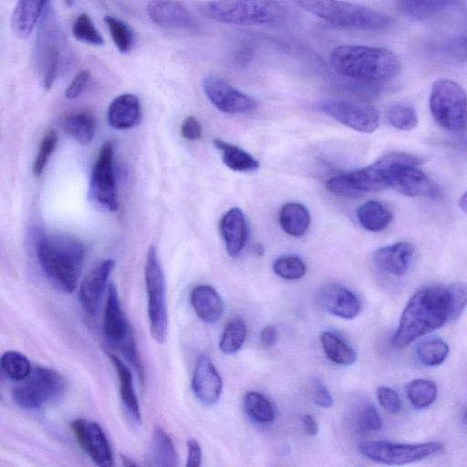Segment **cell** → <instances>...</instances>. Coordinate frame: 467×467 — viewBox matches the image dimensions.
I'll use <instances>...</instances> for the list:
<instances>
[{"label": "cell", "mask_w": 467, "mask_h": 467, "mask_svg": "<svg viewBox=\"0 0 467 467\" xmlns=\"http://www.w3.org/2000/svg\"><path fill=\"white\" fill-rule=\"evenodd\" d=\"M279 224L287 234L299 237L305 234L310 224V214L299 202L285 203L279 212Z\"/></svg>", "instance_id": "cell-29"}, {"label": "cell", "mask_w": 467, "mask_h": 467, "mask_svg": "<svg viewBox=\"0 0 467 467\" xmlns=\"http://www.w3.org/2000/svg\"><path fill=\"white\" fill-rule=\"evenodd\" d=\"M94 118L84 112L67 115L63 121L65 131L82 145L89 144L95 134Z\"/></svg>", "instance_id": "cell-35"}, {"label": "cell", "mask_w": 467, "mask_h": 467, "mask_svg": "<svg viewBox=\"0 0 467 467\" xmlns=\"http://www.w3.org/2000/svg\"><path fill=\"white\" fill-rule=\"evenodd\" d=\"M320 340L326 356L332 362L343 366L355 363L356 350L337 335L325 331L322 333Z\"/></svg>", "instance_id": "cell-33"}, {"label": "cell", "mask_w": 467, "mask_h": 467, "mask_svg": "<svg viewBox=\"0 0 467 467\" xmlns=\"http://www.w3.org/2000/svg\"><path fill=\"white\" fill-rule=\"evenodd\" d=\"M35 245L46 276L63 292H73L78 286L85 258L84 245L67 234L47 235L42 232H36Z\"/></svg>", "instance_id": "cell-2"}, {"label": "cell", "mask_w": 467, "mask_h": 467, "mask_svg": "<svg viewBox=\"0 0 467 467\" xmlns=\"http://www.w3.org/2000/svg\"><path fill=\"white\" fill-rule=\"evenodd\" d=\"M201 13L214 21L237 25H271L283 20L287 10L276 0H210Z\"/></svg>", "instance_id": "cell-5"}, {"label": "cell", "mask_w": 467, "mask_h": 467, "mask_svg": "<svg viewBox=\"0 0 467 467\" xmlns=\"http://www.w3.org/2000/svg\"><path fill=\"white\" fill-rule=\"evenodd\" d=\"M72 34L75 38L84 43L93 46L104 45L103 37L86 14H80L76 17L72 25Z\"/></svg>", "instance_id": "cell-43"}, {"label": "cell", "mask_w": 467, "mask_h": 467, "mask_svg": "<svg viewBox=\"0 0 467 467\" xmlns=\"http://www.w3.org/2000/svg\"><path fill=\"white\" fill-rule=\"evenodd\" d=\"M413 254L414 247L411 244L398 242L376 250L372 259L379 272L401 276L408 271Z\"/></svg>", "instance_id": "cell-21"}, {"label": "cell", "mask_w": 467, "mask_h": 467, "mask_svg": "<svg viewBox=\"0 0 467 467\" xmlns=\"http://www.w3.org/2000/svg\"><path fill=\"white\" fill-rule=\"evenodd\" d=\"M449 351V346L443 339L431 337L423 339L417 345L416 356L423 365L435 367L445 361Z\"/></svg>", "instance_id": "cell-36"}, {"label": "cell", "mask_w": 467, "mask_h": 467, "mask_svg": "<svg viewBox=\"0 0 467 467\" xmlns=\"http://www.w3.org/2000/svg\"><path fill=\"white\" fill-rule=\"evenodd\" d=\"M420 163V160L409 153L389 152L372 164L345 173L357 196L365 192H379L393 187L399 170L405 164Z\"/></svg>", "instance_id": "cell-10"}, {"label": "cell", "mask_w": 467, "mask_h": 467, "mask_svg": "<svg viewBox=\"0 0 467 467\" xmlns=\"http://www.w3.org/2000/svg\"><path fill=\"white\" fill-rule=\"evenodd\" d=\"M202 85L210 102L222 112L244 113L255 109L258 106L254 99L239 91L218 76H205Z\"/></svg>", "instance_id": "cell-15"}, {"label": "cell", "mask_w": 467, "mask_h": 467, "mask_svg": "<svg viewBox=\"0 0 467 467\" xmlns=\"http://www.w3.org/2000/svg\"><path fill=\"white\" fill-rule=\"evenodd\" d=\"M48 0H18L11 20L14 33L27 37L41 18Z\"/></svg>", "instance_id": "cell-27"}, {"label": "cell", "mask_w": 467, "mask_h": 467, "mask_svg": "<svg viewBox=\"0 0 467 467\" xmlns=\"http://www.w3.org/2000/svg\"><path fill=\"white\" fill-rule=\"evenodd\" d=\"M301 8L339 27L375 31L389 28L393 18L380 11L344 0H294Z\"/></svg>", "instance_id": "cell-4"}, {"label": "cell", "mask_w": 467, "mask_h": 467, "mask_svg": "<svg viewBox=\"0 0 467 467\" xmlns=\"http://www.w3.org/2000/svg\"><path fill=\"white\" fill-rule=\"evenodd\" d=\"M319 109L343 125L360 132L371 133L379 124L377 109L368 102L328 99L320 103Z\"/></svg>", "instance_id": "cell-14"}, {"label": "cell", "mask_w": 467, "mask_h": 467, "mask_svg": "<svg viewBox=\"0 0 467 467\" xmlns=\"http://www.w3.org/2000/svg\"><path fill=\"white\" fill-rule=\"evenodd\" d=\"M254 252L257 255H262L264 254V248L260 244H256L254 246Z\"/></svg>", "instance_id": "cell-56"}, {"label": "cell", "mask_w": 467, "mask_h": 467, "mask_svg": "<svg viewBox=\"0 0 467 467\" xmlns=\"http://www.w3.org/2000/svg\"><path fill=\"white\" fill-rule=\"evenodd\" d=\"M148 459L150 466H178V456L173 441L161 426H156L153 430Z\"/></svg>", "instance_id": "cell-28"}, {"label": "cell", "mask_w": 467, "mask_h": 467, "mask_svg": "<svg viewBox=\"0 0 467 467\" xmlns=\"http://www.w3.org/2000/svg\"><path fill=\"white\" fill-rule=\"evenodd\" d=\"M191 304L198 317L208 324L217 322L223 313L222 297L208 285H200L192 290Z\"/></svg>", "instance_id": "cell-25"}, {"label": "cell", "mask_w": 467, "mask_h": 467, "mask_svg": "<svg viewBox=\"0 0 467 467\" xmlns=\"http://www.w3.org/2000/svg\"><path fill=\"white\" fill-rule=\"evenodd\" d=\"M0 363L5 374L16 381L26 379L32 370L29 359L24 354L14 350L3 353Z\"/></svg>", "instance_id": "cell-40"}, {"label": "cell", "mask_w": 467, "mask_h": 467, "mask_svg": "<svg viewBox=\"0 0 467 467\" xmlns=\"http://www.w3.org/2000/svg\"><path fill=\"white\" fill-rule=\"evenodd\" d=\"M387 119L391 126L401 130H410L418 124L415 110L403 104H396L389 108Z\"/></svg>", "instance_id": "cell-44"}, {"label": "cell", "mask_w": 467, "mask_h": 467, "mask_svg": "<svg viewBox=\"0 0 467 467\" xmlns=\"http://www.w3.org/2000/svg\"><path fill=\"white\" fill-rule=\"evenodd\" d=\"M113 158L112 143L106 141L99 150L89 182V196L92 201L110 212L119 208Z\"/></svg>", "instance_id": "cell-13"}, {"label": "cell", "mask_w": 467, "mask_h": 467, "mask_svg": "<svg viewBox=\"0 0 467 467\" xmlns=\"http://www.w3.org/2000/svg\"><path fill=\"white\" fill-rule=\"evenodd\" d=\"M358 450L364 457L379 463L403 465L421 461L443 451L438 441L397 443L384 441L360 442Z\"/></svg>", "instance_id": "cell-11"}, {"label": "cell", "mask_w": 467, "mask_h": 467, "mask_svg": "<svg viewBox=\"0 0 467 467\" xmlns=\"http://www.w3.org/2000/svg\"><path fill=\"white\" fill-rule=\"evenodd\" d=\"M429 106L436 123L451 132L467 129V94L457 82L441 78L432 85Z\"/></svg>", "instance_id": "cell-8"}, {"label": "cell", "mask_w": 467, "mask_h": 467, "mask_svg": "<svg viewBox=\"0 0 467 467\" xmlns=\"http://www.w3.org/2000/svg\"><path fill=\"white\" fill-rule=\"evenodd\" d=\"M260 340L265 347L274 346L278 340V332L274 326L268 325L260 332Z\"/></svg>", "instance_id": "cell-52"}, {"label": "cell", "mask_w": 467, "mask_h": 467, "mask_svg": "<svg viewBox=\"0 0 467 467\" xmlns=\"http://www.w3.org/2000/svg\"><path fill=\"white\" fill-rule=\"evenodd\" d=\"M107 356L118 376L121 401L131 419L137 423H140L141 412L134 389L132 373L129 367L116 355L107 352Z\"/></svg>", "instance_id": "cell-26"}, {"label": "cell", "mask_w": 467, "mask_h": 467, "mask_svg": "<svg viewBox=\"0 0 467 467\" xmlns=\"http://www.w3.org/2000/svg\"><path fill=\"white\" fill-rule=\"evenodd\" d=\"M377 399L381 407L389 413L395 414L401 410V401L399 394L392 389L380 386L376 391Z\"/></svg>", "instance_id": "cell-47"}, {"label": "cell", "mask_w": 467, "mask_h": 467, "mask_svg": "<svg viewBox=\"0 0 467 467\" xmlns=\"http://www.w3.org/2000/svg\"><path fill=\"white\" fill-rule=\"evenodd\" d=\"M317 303L325 311L343 319H352L360 312L358 296L348 287L327 284L317 292Z\"/></svg>", "instance_id": "cell-19"}, {"label": "cell", "mask_w": 467, "mask_h": 467, "mask_svg": "<svg viewBox=\"0 0 467 467\" xmlns=\"http://www.w3.org/2000/svg\"><path fill=\"white\" fill-rule=\"evenodd\" d=\"M69 425L79 447L95 464L99 467L114 466L110 444L102 428L96 421L77 418Z\"/></svg>", "instance_id": "cell-16"}, {"label": "cell", "mask_w": 467, "mask_h": 467, "mask_svg": "<svg viewBox=\"0 0 467 467\" xmlns=\"http://www.w3.org/2000/svg\"><path fill=\"white\" fill-rule=\"evenodd\" d=\"M273 270L283 279L297 280L305 275L306 266L303 260L296 255H284L275 260Z\"/></svg>", "instance_id": "cell-42"}, {"label": "cell", "mask_w": 467, "mask_h": 467, "mask_svg": "<svg viewBox=\"0 0 467 467\" xmlns=\"http://www.w3.org/2000/svg\"><path fill=\"white\" fill-rule=\"evenodd\" d=\"M102 327L106 339L132 365L142 382L144 370L133 331L121 307L118 290L113 283L108 286Z\"/></svg>", "instance_id": "cell-6"}, {"label": "cell", "mask_w": 467, "mask_h": 467, "mask_svg": "<svg viewBox=\"0 0 467 467\" xmlns=\"http://www.w3.org/2000/svg\"><path fill=\"white\" fill-rule=\"evenodd\" d=\"M67 389L65 378L47 367L32 368L12 390L13 401L24 410H38L59 400Z\"/></svg>", "instance_id": "cell-7"}, {"label": "cell", "mask_w": 467, "mask_h": 467, "mask_svg": "<svg viewBox=\"0 0 467 467\" xmlns=\"http://www.w3.org/2000/svg\"><path fill=\"white\" fill-rule=\"evenodd\" d=\"M360 225L369 232H380L388 227L392 213L382 202L370 200L362 203L357 211Z\"/></svg>", "instance_id": "cell-31"}, {"label": "cell", "mask_w": 467, "mask_h": 467, "mask_svg": "<svg viewBox=\"0 0 467 467\" xmlns=\"http://www.w3.org/2000/svg\"><path fill=\"white\" fill-rule=\"evenodd\" d=\"M187 467H199L202 463V448L200 443L191 439L187 441Z\"/></svg>", "instance_id": "cell-51"}, {"label": "cell", "mask_w": 467, "mask_h": 467, "mask_svg": "<svg viewBox=\"0 0 467 467\" xmlns=\"http://www.w3.org/2000/svg\"><path fill=\"white\" fill-rule=\"evenodd\" d=\"M357 428L362 432L378 431L381 429L380 415L372 403L361 406L356 416Z\"/></svg>", "instance_id": "cell-46"}, {"label": "cell", "mask_w": 467, "mask_h": 467, "mask_svg": "<svg viewBox=\"0 0 467 467\" xmlns=\"http://www.w3.org/2000/svg\"><path fill=\"white\" fill-rule=\"evenodd\" d=\"M108 122L116 130H128L137 126L141 109L139 99L130 93L116 97L108 109Z\"/></svg>", "instance_id": "cell-24"}, {"label": "cell", "mask_w": 467, "mask_h": 467, "mask_svg": "<svg viewBox=\"0 0 467 467\" xmlns=\"http://www.w3.org/2000/svg\"><path fill=\"white\" fill-rule=\"evenodd\" d=\"M459 205L467 213V192L459 200Z\"/></svg>", "instance_id": "cell-54"}, {"label": "cell", "mask_w": 467, "mask_h": 467, "mask_svg": "<svg viewBox=\"0 0 467 467\" xmlns=\"http://www.w3.org/2000/svg\"><path fill=\"white\" fill-rule=\"evenodd\" d=\"M246 336V324L240 317L230 319L225 325L219 348L225 354H234L243 346Z\"/></svg>", "instance_id": "cell-39"}, {"label": "cell", "mask_w": 467, "mask_h": 467, "mask_svg": "<svg viewBox=\"0 0 467 467\" xmlns=\"http://www.w3.org/2000/svg\"><path fill=\"white\" fill-rule=\"evenodd\" d=\"M192 389L204 405H214L223 390V379L212 360L204 355L198 357L192 378Z\"/></svg>", "instance_id": "cell-17"}, {"label": "cell", "mask_w": 467, "mask_h": 467, "mask_svg": "<svg viewBox=\"0 0 467 467\" xmlns=\"http://www.w3.org/2000/svg\"><path fill=\"white\" fill-rule=\"evenodd\" d=\"M467 306V283L431 285L418 290L402 311L392 343L406 347L450 320Z\"/></svg>", "instance_id": "cell-1"}, {"label": "cell", "mask_w": 467, "mask_h": 467, "mask_svg": "<svg viewBox=\"0 0 467 467\" xmlns=\"http://www.w3.org/2000/svg\"><path fill=\"white\" fill-rule=\"evenodd\" d=\"M114 266L115 262L112 259L104 260L94 267L80 283L79 303L89 315L97 314Z\"/></svg>", "instance_id": "cell-18"}, {"label": "cell", "mask_w": 467, "mask_h": 467, "mask_svg": "<svg viewBox=\"0 0 467 467\" xmlns=\"http://www.w3.org/2000/svg\"><path fill=\"white\" fill-rule=\"evenodd\" d=\"M431 56L457 62L467 61V36H454L433 40L426 45Z\"/></svg>", "instance_id": "cell-32"}, {"label": "cell", "mask_w": 467, "mask_h": 467, "mask_svg": "<svg viewBox=\"0 0 467 467\" xmlns=\"http://www.w3.org/2000/svg\"><path fill=\"white\" fill-rule=\"evenodd\" d=\"M57 143V134L54 130H50L43 138L33 164V173L36 177H39L42 174L50 156L55 150Z\"/></svg>", "instance_id": "cell-45"}, {"label": "cell", "mask_w": 467, "mask_h": 467, "mask_svg": "<svg viewBox=\"0 0 467 467\" xmlns=\"http://www.w3.org/2000/svg\"><path fill=\"white\" fill-rule=\"evenodd\" d=\"M121 461H122L124 466L130 467V466H136L137 465L135 462H133L126 455H121Z\"/></svg>", "instance_id": "cell-55"}, {"label": "cell", "mask_w": 467, "mask_h": 467, "mask_svg": "<svg viewBox=\"0 0 467 467\" xmlns=\"http://www.w3.org/2000/svg\"><path fill=\"white\" fill-rule=\"evenodd\" d=\"M418 163L403 165L398 171L392 188L410 197H439V188L423 171L418 169Z\"/></svg>", "instance_id": "cell-22"}, {"label": "cell", "mask_w": 467, "mask_h": 467, "mask_svg": "<svg viewBox=\"0 0 467 467\" xmlns=\"http://www.w3.org/2000/svg\"><path fill=\"white\" fill-rule=\"evenodd\" d=\"M313 400L315 404L321 408H330L333 404V398L327 387L319 380L313 382Z\"/></svg>", "instance_id": "cell-49"}, {"label": "cell", "mask_w": 467, "mask_h": 467, "mask_svg": "<svg viewBox=\"0 0 467 467\" xmlns=\"http://www.w3.org/2000/svg\"><path fill=\"white\" fill-rule=\"evenodd\" d=\"M244 403L246 412L256 422L270 424L275 420V409L264 394L254 390L248 391L244 395Z\"/></svg>", "instance_id": "cell-37"}, {"label": "cell", "mask_w": 467, "mask_h": 467, "mask_svg": "<svg viewBox=\"0 0 467 467\" xmlns=\"http://www.w3.org/2000/svg\"><path fill=\"white\" fill-rule=\"evenodd\" d=\"M147 13L153 23L163 28L193 30L196 27L192 14L176 0H150Z\"/></svg>", "instance_id": "cell-20"}, {"label": "cell", "mask_w": 467, "mask_h": 467, "mask_svg": "<svg viewBox=\"0 0 467 467\" xmlns=\"http://www.w3.org/2000/svg\"><path fill=\"white\" fill-rule=\"evenodd\" d=\"M90 80L89 71L83 69L76 74L67 86L65 96L68 99H74L80 96Z\"/></svg>", "instance_id": "cell-48"}, {"label": "cell", "mask_w": 467, "mask_h": 467, "mask_svg": "<svg viewBox=\"0 0 467 467\" xmlns=\"http://www.w3.org/2000/svg\"><path fill=\"white\" fill-rule=\"evenodd\" d=\"M454 0H397L400 13L414 20L430 18L449 6Z\"/></svg>", "instance_id": "cell-34"}, {"label": "cell", "mask_w": 467, "mask_h": 467, "mask_svg": "<svg viewBox=\"0 0 467 467\" xmlns=\"http://www.w3.org/2000/svg\"><path fill=\"white\" fill-rule=\"evenodd\" d=\"M220 231L229 255L238 254L244 247L248 226L244 213L237 207L228 210L220 222Z\"/></svg>", "instance_id": "cell-23"}, {"label": "cell", "mask_w": 467, "mask_h": 467, "mask_svg": "<svg viewBox=\"0 0 467 467\" xmlns=\"http://www.w3.org/2000/svg\"><path fill=\"white\" fill-rule=\"evenodd\" d=\"M304 431L308 436H316L318 432V425L310 414H304L301 417Z\"/></svg>", "instance_id": "cell-53"}, {"label": "cell", "mask_w": 467, "mask_h": 467, "mask_svg": "<svg viewBox=\"0 0 467 467\" xmlns=\"http://www.w3.org/2000/svg\"><path fill=\"white\" fill-rule=\"evenodd\" d=\"M65 1V4L68 6L72 5L74 0H64Z\"/></svg>", "instance_id": "cell-57"}, {"label": "cell", "mask_w": 467, "mask_h": 467, "mask_svg": "<svg viewBox=\"0 0 467 467\" xmlns=\"http://www.w3.org/2000/svg\"><path fill=\"white\" fill-rule=\"evenodd\" d=\"M144 278L148 296L150 332L155 341L162 344L166 340L168 332L166 281L154 245H150L147 252Z\"/></svg>", "instance_id": "cell-9"}, {"label": "cell", "mask_w": 467, "mask_h": 467, "mask_svg": "<svg viewBox=\"0 0 467 467\" xmlns=\"http://www.w3.org/2000/svg\"><path fill=\"white\" fill-rule=\"evenodd\" d=\"M408 400L416 409H424L433 403L437 397L436 384L428 379H416L405 386Z\"/></svg>", "instance_id": "cell-38"}, {"label": "cell", "mask_w": 467, "mask_h": 467, "mask_svg": "<svg viewBox=\"0 0 467 467\" xmlns=\"http://www.w3.org/2000/svg\"><path fill=\"white\" fill-rule=\"evenodd\" d=\"M213 145L221 152L222 160L229 169L248 172L259 168L257 160L240 147L220 139H214Z\"/></svg>", "instance_id": "cell-30"}, {"label": "cell", "mask_w": 467, "mask_h": 467, "mask_svg": "<svg viewBox=\"0 0 467 467\" xmlns=\"http://www.w3.org/2000/svg\"><path fill=\"white\" fill-rule=\"evenodd\" d=\"M104 21L119 51L123 54L130 52L134 44V36L130 27L123 21L110 16H105Z\"/></svg>", "instance_id": "cell-41"}, {"label": "cell", "mask_w": 467, "mask_h": 467, "mask_svg": "<svg viewBox=\"0 0 467 467\" xmlns=\"http://www.w3.org/2000/svg\"><path fill=\"white\" fill-rule=\"evenodd\" d=\"M330 65L338 74L367 83H380L397 77L401 64L395 53L379 47L342 45L329 56Z\"/></svg>", "instance_id": "cell-3"}, {"label": "cell", "mask_w": 467, "mask_h": 467, "mask_svg": "<svg viewBox=\"0 0 467 467\" xmlns=\"http://www.w3.org/2000/svg\"><path fill=\"white\" fill-rule=\"evenodd\" d=\"M181 133L186 140H196L202 136V126L194 117L189 116L182 125Z\"/></svg>", "instance_id": "cell-50"}, {"label": "cell", "mask_w": 467, "mask_h": 467, "mask_svg": "<svg viewBox=\"0 0 467 467\" xmlns=\"http://www.w3.org/2000/svg\"><path fill=\"white\" fill-rule=\"evenodd\" d=\"M60 45L57 18L52 11H47L42 18L34 47V60L46 89L53 86L58 73Z\"/></svg>", "instance_id": "cell-12"}]
</instances>
